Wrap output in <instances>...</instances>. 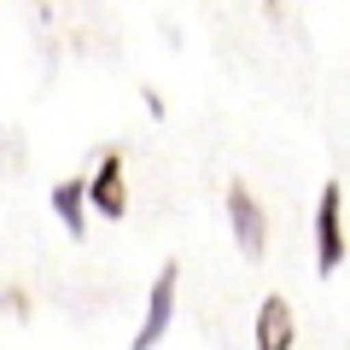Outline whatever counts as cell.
Here are the masks:
<instances>
[{
    "label": "cell",
    "mask_w": 350,
    "mask_h": 350,
    "mask_svg": "<svg viewBox=\"0 0 350 350\" xmlns=\"http://www.w3.org/2000/svg\"><path fill=\"white\" fill-rule=\"evenodd\" d=\"M338 262H345V193H338V181H327L321 204H315V269L333 275Z\"/></svg>",
    "instance_id": "6da1fadb"
},
{
    "label": "cell",
    "mask_w": 350,
    "mask_h": 350,
    "mask_svg": "<svg viewBox=\"0 0 350 350\" xmlns=\"http://www.w3.org/2000/svg\"><path fill=\"white\" fill-rule=\"evenodd\" d=\"M228 222H234V245H239V257L257 262L262 251H269V222H262V204L251 199L245 181H234V187H228Z\"/></svg>",
    "instance_id": "7a4b0ae2"
},
{
    "label": "cell",
    "mask_w": 350,
    "mask_h": 350,
    "mask_svg": "<svg viewBox=\"0 0 350 350\" xmlns=\"http://www.w3.org/2000/svg\"><path fill=\"white\" fill-rule=\"evenodd\" d=\"M88 199H94V211L100 216H129V181H123V152H105L100 163H94V175H88Z\"/></svg>",
    "instance_id": "3957f363"
},
{
    "label": "cell",
    "mask_w": 350,
    "mask_h": 350,
    "mask_svg": "<svg viewBox=\"0 0 350 350\" xmlns=\"http://www.w3.org/2000/svg\"><path fill=\"white\" fill-rule=\"evenodd\" d=\"M175 280H181V269L163 262L158 280H152V292H146V321H140V333H135V350H152L163 338V327H170V315H175Z\"/></svg>",
    "instance_id": "277c9868"
},
{
    "label": "cell",
    "mask_w": 350,
    "mask_h": 350,
    "mask_svg": "<svg viewBox=\"0 0 350 350\" xmlns=\"http://www.w3.org/2000/svg\"><path fill=\"white\" fill-rule=\"evenodd\" d=\"M292 338H298L292 304L280 298V292H269V298L257 304V350H292Z\"/></svg>",
    "instance_id": "5b68a950"
},
{
    "label": "cell",
    "mask_w": 350,
    "mask_h": 350,
    "mask_svg": "<svg viewBox=\"0 0 350 350\" xmlns=\"http://www.w3.org/2000/svg\"><path fill=\"white\" fill-rule=\"evenodd\" d=\"M88 181H59L53 187V216H59L64 228H70V239H82L88 234Z\"/></svg>",
    "instance_id": "8992f818"
},
{
    "label": "cell",
    "mask_w": 350,
    "mask_h": 350,
    "mask_svg": "<svg viewBox=\"0 0 350 350\" xmlns=\"http://www.w3.org/2000/svg\"><path fill=\"white\" fill-rule=\"evenodd\" d=\"M0 310H6V315H29V292H24V286L12 280V286L0 292Z\"/></svg>",
    "instance_id": "52a82bcc"
}]
</instances>
